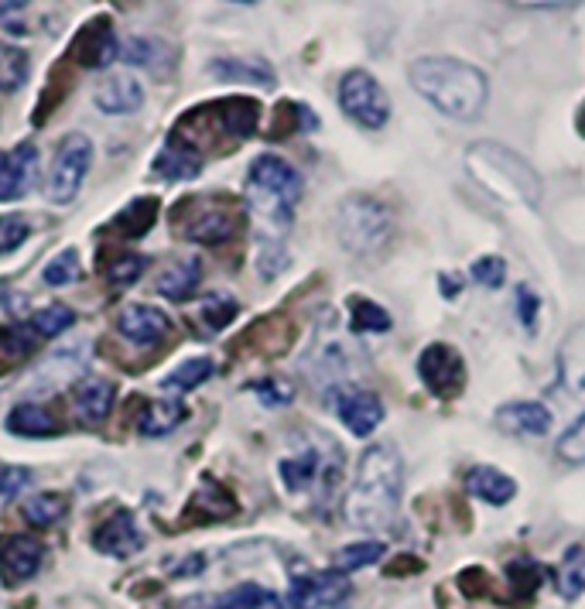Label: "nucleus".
Here are the masks:
<instances>
[{
	"label": "nucleus",
	"mask_w": 585,
	"mask_h": 609,
	"mask_svg": "<svg viewBox=\"0 0 585 609\" xmlns=\"http://www.w3.org/2000/svg\"><path fill=\"white\" fill-rule=\"evenodd\" d=\"M408 80L415 93L425 96L428 104L449 120L473 123L487 110V99H490L487 72L463 59H452V56L415 59L408 69Z\"/></svg>",
	"instance_id": "f257e3e1"
},
{
	"label": "nucleus",
	"mask_w": 585,
	"mask_h": 609,
	"mask_svg": "<svg viewBox=\"0 0 585 609\" xmlns=\"http://www.w3.org/2000/svg\"><path fill=\"white\" fill-rule=\"evenodd\" d=\"M401 483H404V463L401 452L387 442L370 445L360 455L356 466V479L346 493L343 514L353 527L363 530H380L387 527L397 514L401 503Z\"/></svg>",
	"instance_id": "f03ea898"
},
{
	"label": "nucleus",
	"mask_w": 585,
	"mask_h": 609,
	"mask_svg": "<svg viewBox=\"0 0 585 609\" xmlns=\"http://www.w3.org/2000/svg\"><path fill=\"white\" fill-rule=\"evenodd\" d=\"M466 168L473 171V179H479L482 189L497 192L500 199L521 202V206L534 210L545 195L541 175L534 171V165L517 155L514 147H503L497 141H479L469 147Z\"/></svg>",
	"instance_id": "7ed1b4c3"
},
{
	"label": "nucleus",
	"mask_w": 585,
	"mask_h": 609,
	"mask_svg": "<svg viewBox=\"0 0 585 609\" xmlns=\"http://www.w3.org/2000/svg\"><path fill=\"white\" fill-rule=\"evenodd\" d=\"M301 199V175L277 155L253 158L247 171V202L267 223L288 226Z\"/></svg>",
	"instance_id": "20e7f679"
},
{
	"label": "nucleus",
	"mask_w": 585,
	"mask_h": 609,
	"mask_svg": "<svg viewBox=\"0 0 585 609\" xmlns=\"http://www.w3.org/2000/svg\"><path fill=\"white\" fill-rule=\"evenodd\" d=\"M175 230L182 240L192 243H226L240 234L243 216L234 206L230 199H219V195H195L178 202L175 210Z\"/></svg>",
	"instance_id": "39448f33"
},
{
	"label": "nucleus",
	"mask_w": 585,
	"mask_h": 609,
	"mask_svg": "<svg viewBox=\"0 0 585 609\" xmlns=\"http://www.w3.org/2000/svg\"><path fill=\"white\" fill-rule=\"evenodd\" d=\"M336 230L346 250L353 253H377L384 250L394 237V216L380 199L373 195H349L339 216H336Z\"/></svg>",
	"instance_id": "423d86ee"
},
{
	"label": "nucleus",
	"mask_w": 585,
	"mask_h": 609,
	"mask_svg": "<svg viewBox=\"0 0 585 609\" xmlns=\"http://www.w3.org/2000/svg\"><path fill=\"white\" fill-rule=\"evenodd\" d=\"M339 107L349 120H356L367 131H380L391 120V99L367 69H349L339 83Z\"/></svg>",
	"instance_id": "0eeeda50"
},
{
	"label": "nucleus",
	"mask_w": 585,
	"mask_h": 609,
	"mask_svg": "<svg viewBox=\"0 0 585 609\" xmlns=\"http://www.w3.org/2000/svg\"><path fill=\"white\" fill-rule=\"evenodd\" d=\"M89 165H93V141L80 131L65 134L56 151L52 175H48V195H52V202L65 206V202L80 195Z\"/></svg>",
	"instance_id": "6e6552de"
},
{
	"label": "nucleus",
	"mask_w": 585,
	"mask_h": 609,
	"mask_svg": "<svg viewBox=\"0 0 585 609\" xmlns=\"http://www.w3.org/2000/svg\"><path fill=\"white\" fill-rule=\"evenodd\" d=\"M418 377H421V384L449 401L455 397L463 387H466V363H463V353L449 346V343H431L421 349V357H418Z\"/></svg>",
	"instance_id": "1a4fd4ad"
},
{
	"label": "nucleus",
	"mask_w": 585,
	"mask_h": 609,
	"mask_svg": "<svg viewBox=\"0 0 585 609\" xmlns=\"http://www.w3.org/2000/svg\"><path fill=\"white\" fill-rule=\"evenodd\" d=\"M353 586L349 578L336 569L325 572H305L291 578L288 589V606L291 609H336L349 599Z\"/></svg>",
	"instance_id": "9d476101"
},
{
	"label": "nucleus",
	"mask_w": 585,
	"mask_h": 609,
	"mask_svg": "<svg viewBox=\"0 0 585 609\" xmlns=\"http://www.w3.org/2000/svg\"><path fill=\"white\" fill-rule=\"evenodd\" d=\"M333 408H336V418L360 439H367L370 431H377L380 421H384V401H380L373 391H363V387L336 391Z\"/></svg>",
	"instance_id": "9b49d317"
},
{
	"label": "nucleus",
	"mask_w": 585,
	"mask_h": 609,
	"mask_svg": "<svg viewBox=\"0 0 585 609\" xmlns=\"http://www.w3.org/2000/svg\"><path fill=\"white\" fill-rule=\"evenodd\" d=\"M493 425L503 431V435H517V439H545L554 418L545 408L541 401H511V404H500Z\"/></svg>",
	"instance_id": "f8f14e48"
},
{
	"label": "nucleus",
	"mask_w": 585,
	"mask_h": 609,
	"mask_svg": "<svg viewBox=\"0 0 585 609\" xmlns=\"http://www.w3.org/2000/svg\"><path fill=\"white\" fill-rule=\"evenodd\" d=\"M38 179V151L35 144H17L0 155V202H17L35 189Z\"/></svg>",
	"instance_id": "ddd939ff"
},
{
	"label": "nucleus",
	"mask_w": 585,
	"mask_h": 609,
	"mask_svg": "<svg viewBox=\"0 0 585 609\" xmlns=\"http://www.w3.org/2000/svg\"><path fill=\"white\" fill-rule=\"evenodd\" d=\"M558 387L585 408V322L572 325L558 343Z\"/></svg>",
	"instance_id": "4468645a"
},
{
	"label": "nucleus",
	"mask_w": 585,
	"mask_h": 609,
	"mask_svg": "<svg viewBox=\"0 0 585 609\" xmlns=\"http://www.w3.org/2000/svg\"><path fill=\"white\" fill-rule=\"evenodd\" d=\"M93 99H96V107L104 114L123 117V114L141 110L144 86L138 83V75H131V72H110V75H104V80L96 83Z\"/></svg>",
	"instance_id": "2eb2a0df"
},
{
	"label": "nucleus",
	"mask_w": 585,
	"mask_h": 609,
	"mask_svg": "<svg viewBox=\"0 0 585 609\" xmlns=\"http://www.w3.org/2000/svg\"><path fill=\"white\" fill-rule=\"evenodd\" d=\"M93 545H96V551H104L110 558H131L144 548V538H141V527H138L134 514L117 511L114 517H107L96 527Z\"/></svg>",
	"instance_id": "dca6fc26"
},
{
	"label": "nucleus",
	"mask_w": 585,
	"mask_h": 609,
	"mask_svg": "<svg viewBox=\"0 0 585 609\" xmlns=\"http://www.w3.org/2000/svg\"><path fill=\"white\" fill-rule=\"evenodd\" d=\"M41 541L35 538H21V535H8L0 541V575H4L8 586H17V582H28L38 575L41 565Z\"/></svg>",
	"instance_id": "f3484780"
},
{
	"label": "nucleus",
	"mask_w": 585,
	"mask_h": 609,
	"mask_svg": "<svg viewBox=\"0 0 585 609\" xmlns=\"http://www.w3.org/2000/svg\"><path fill=\"white\" fill-rule=\"evenodd\" d=\"M117 329L120 336H127L138 346H155L168 336V315L155 304H123L117 315Z\"/></svg>",
	"instance_id": "a211bd4d"
},
{
	"label": "nucleus",
	"mask_w": 585,
	"mask_h": 609,
	"mask_svg": "<svg viewBox=\"0 0 585 609\" xmlns=\"http://www.w3.org/2000/svg\"><path fill=\"white\" fill-rule=\"evenodd\" d=\"M72 56H75V62L86 65V69H107L120 56L117 38H114V24L107 17L89 21L86 28L80 32V38H75Z\"/></svg>",
	"instance_id": "6ab92c4d"
},
{
	"label": "nucleus",
	"mask_w": 585,
	"mask_h": 609,
	"mask_svg": "<svg viewBox=\"0 0 585 609\" xmlns=\"http://www.w3.org/2000/svg\"><path fill=\"white\" fill-rule=\"evenodd\" d=\"M199 171H202V155L171 134L155 158V175H162L168 182H192Z\"/></svg>",
	"instance_id": "aec40b11"
},
{
	"label": "nucleus",
	"mask_w": 585,
	"mask_h": 609,
	"mask_svg": "<svg viewBox=\"0 0 585 609\" xmlns=\"http://www.w3.org/2000/svg\"><path fill=\"white\" fill-rule=\"evenodd\" d=\"M466 490L482 500V503H490V506H506L514 497H517V483H514V476H506L500 473L497 466H473L466 473Z\"/></svg>",
	"instance_id": "412c9836"
},
{
	"label": "nucleus",
	"mask_w": 585,
	"mask_h": 609,
	"mask_svg": "<svg viewBox=\"0 0 585 609\" xmlns=\"http://www.w3.org/2000/svg\"><path fill=\"white\" fill-rule=\"evenodd\" d=\"M274 593L258 586V582H247V586H237L223 596H192L186 599L178 609H264V606H274Z\"/></svg>",
	"instance_id": "4be33fe9"
},
{
	"label": "nucleus",
	"mask_w": 585,
	"mask_h": 609,
	"mask_svg": "<svg viewBox=\"0 0 585 609\" xmlns=\"http://www.w3.org/2000/svg\"><path fill=\"white\" fill-rule=\"evenodd\" d=\"M114 384L107 377H83L80 384L72 387V404H75V411H80V418L86 421H104L114 408Z\"/></svg>",
	"instance_id": "5701e85b"
},
{
	"label": "nucleus",
	"mask_w": 585,
	"mask_h": 609,
	"mask_svg": "<svg viewBox=\"0 0 585 609\" xmlns=\"http://www.w3.org/2000/svg\"><path fill=\"white\" fill-rule=\"evenodd\" d=\"M216 114H219V123L226 134H234L237 141H247L258 131V120H261V104L258 99H243V96H230L216 104Z\"/></svg>",
	"instance_id": "b1692460"
},
{
	"label": "nucleus",
	"mask_w": 585,
	"mask_h": 609,
	"mask_svg": "<svg viewBox=\"0 0 585 609\" xmlns=\"http://www.w3.org/2000/svg\"><path fill=\"white\" fill-rule=\"evenodd\" d=\"M186 415H189V408L182 401H147L141 408L138 428H141V435L158 439V435H168V431H175L178 425H182Z\"/></svg>",
	"instance_id": "393cba45"
},
{
	"label": "nucleus",
	"mask_w": 585,
	"mask_h": 609,
	"mask_svg": "<svg viewBox=\"0 0 585 609\" xmlns=\"http://www.w3.org/2000/svg\"><path fill=\"white\" fill-rule=\"evenodd\" d=\"M4 425L11 435H28V439H45L59 431V421L52 418V411L41 408V404H17Z\"/></svg>",
	"instance_id": "a878e982"
},
{
	"label": "nucleus",
	"mask_w": 585,
	"mask_h": 609,
	"mask_svg": "<svg viewBox=\"0 0 585 609\" xmlns=\"http://www.w3.org/2000/svg\"><path fill=\"white\" fill-rule=\"evenodd\" d=\"M202 277V264L192 261H175L158 274V295L171 298V301H186L189 295H195V285Z\"/></svg>",
	"instance_id": "bb28decb"
},
{
	"label": "nucleus",
	"mask_w": 585,
	"mask_h": 609,
	"mask_svg": "<svg viewBox=\"0 0 585 609\" xmlns=\"http://www.w3.org/2000/svg\"><path fill=\"white\" fill-rule=\"evenodd\" d=\"M155 223H158V199H138L114 219V230L123 240H141Z\"/></svg>",
	"instance_id": "cd10ccee"
},
{
	"label": "nucleus",
	"mask_w": 585,
	"mask_h": 609,
	"mask_svg": "<svg viewBox=\"0 0 585 609\" xmlns=\"http://www.w3.org/2000/svg\"><path fill=\"white\" fill-rule=\"evenodd\" d=\"M558 596L562 599H578L585 593V545H572L558 565Z\"/></svg>",
	"instance_id": "c85d7f7f"
},
{
	"label": "nucleus",
	"mask_w": 585,
	"mask_h": 609,
	"mask_svg": "<svg viewBox=\"0 0 585 609\" xmlns=\"http://www.w3.org/2000/svg\"><path fill=\"white\" fill-rule=\"evenodd\" d=\"M28 69H32V59L24 48L0 41V93L21 89L24 80H28Z\"/></svg>",
	"instance_id": "c756f323"
},
{
	"label": "nucleus",
	"mask_w": 585,
	"mask_h": 609,
	"mask_svg": "<svg viewBox=\"0 0 585 609\" xmlns=\"http://www.w3.org/2000/svg\"><path fill=\"white\" fill-rule=\"evenodd\" d=\"M35 353V339L14 325H0V373L24 363Z\"/></svg>",
	"instance_id": "7c9ffc66"
},
{
	"label": "nucleus",
	"mask_w": 585,
	"mask_h": 609,
	"mask_svg": "<svg viewBox=\"0 0 585 609\" xmlns=\"http://www.w3.org/2000/svg\"><path fill=\"white\" fill-rule=\"evenodd\" d=\"M349 315H353L356 333H387L394 325L384 304H377L370 298H349Z\"/></svg>",
	"instance_id": "2f4dec72"
},
{
	"label": "nucleus",
	"mask_w": 585,
	"mask_h": 609,
	"mask_svg": "<svg viewBox=\"0 0 585 609\" xmlns=\"http://www.w3.org/2000/svg\"><path fill=\"white\" fill-rule=\"evenodd\" d=\"M319 452H301V455H288V459L277 463V469H282V479H285V487L288 490H301V487H309L315 473H319Z\"/></svg>",
	"instance_id": "473e14b6"
},
{
	"label": "nucleus",
	"mask_w": 585,
	"mask_h": 609,
	"mask_svg": "<svg viewBox=\"0 0 585 609\" xmlns=\"http://www.w3.org/2000/svg\"><path fill=\"white\" fill-rule=\"evenodd\" d=\"M65 506L69 503L62 493H38L24 503V521H28L32 527H52L56 521H62Z\"/></svg>",
	"instance_id": "72a5a7b5"
},
{
	"label": "nucleus",
	"mask_w": 585,
	"mask_h": 609,
	"mask_svg": "<svg viewBox=\"0 0 585 609\" xmlns=\"http://www.w3.org/2000/svg\"><path fill=\"white\" fill-rule=\"evenodd\" d=\"M199 319L206 322V329L219 333V329H226V325L237 319V298L226 295V291L206 295V298L199 301Z\"/></svg>",
	"instance_id": "f704fd0d"
},
{
	"label": "nucleus",
	"mask_w": 585,
	"mask_h": 609,
	"mask_svg": "<svg viewBox=\"0 0 585 609\" xmlns=\"http://www.w3.org/2000/svg\"><path fill=\"white\" fill-rule=\"evenodd\" d=\"M380 558H384V545L380 541H353L336 551V572L346 575L356 569H367V565H377Z\"/></svg>",
	"instance_id": "c9c22d12"
},
{
	"label": "nucleus",
	"mask_w": 585,
	"mask_h": 609,
	"mask_svg": "<svg viewBox=\"0 0 585 609\" xmlns=\"http://www.w3.org/2000/svg\"><path fill=\"white\" fill-rule=\"evenodd\" d=\"M219 80H250L258 86H271L274 83V72L267 62H234V59H219L213 62Z\"/></svg>",
	"instance_id": "e433bc0d"
},
{
	"label": "nucleus",
	"mask_w": 585,
	"mask_h": 609,
	"mask_svg": "<svg viewBox=\"0 0 585 609\" xmlns=\"http://www.w3.org/2000/svg\"><path fill=\"white\" fill-rule=\"evenodd\" d=\"M72 322H75V315H72V309H65V304H45V309H38L28 319V325L35 329L38 336H45V339L62 336L65 329H72Z\"/></svg>",
	"instance_id": "4c0bfd02"
},
{
	"label": "nucleus",
	"mask_w": 585,
	"mask_h": 609,
	"mask_svg": "<svg viewBox=\"0 0 585 609\" xmlns=\"http://www.w3.org/2000/svg\"><path fill=\"white\" fill-rule=\"evenodd\" d=\"M213 377V360L210 357H195V360H186L182 367H175L168 377H165V387H178V391H192L199 384H206Z\"/></svg>",
	"instance_id": "58836bf2"
},
{
	"label": "nucleus",
	"mask_w": 585,
	"mask_h": 609,
	"mask_svg": "<svg viewBox=\"0 0 585 609\" xmlns=\"http://www.w3.org/2000/svg\"><path fill=\"white\" fill-rule=\"evenodd\" d=\"M558 459H565L569 466H582L585 463V411L575 418V425L558 439Z\"/></svg>",
	"instance_id": "ea45409f"
},
{
	"label": "nucleus",
	"mask_w": 585,
	"mask_h": 609,
	"mask_svg": "<svg viewBox=\"0 0 585 609\" xmlns=\"http://www.w3.org/2000/svg\"><path fill=\"white\" fill-rule=\"evenodd\" d=\"M144 267H147V258H138V253H123V258H117L107 267V277H110V285L127 288V285H134L138 277L144 274Z\"/></svg>",
	"instance_id": "a19ab883"
},
{
	"label": "nucleus",
	"mask_w": 585,
	"mask_h": 609,
	"mask_svg": "<svg viewBox=\"0 0 585 609\" xmlns=\"http://www.w3.org/2000/svg\"><path fill=\"white\" fill-rule=\"evenodd\" d=\"M469 271L482 288H503V282H506V261L493 258V253L490 258H476Z\"/></svg>",
	"instance_id": "79ce46f5"
},
{
	"label": "nucleus",
	"mask_w": 585,
	"mask_h": 609,
	"mask_svg": "<svg viewBox=\"0 0 585 609\" xmlns=\"http://www.w3.org/2000/svg\"><path fill=\"white\" fill-rule=\"evenodd\" d=\"M75 261H80V253H75L72 247L69 250H62L59 253V258H52V264H48L45 267V285H69L72 282V277H75V271H80V264H75Z\"/></svg>",
	"instance_id": "37998d69"
},
{
	"label": "nucleus",
	"mask_w": 585,
	"mask_h": 609,
	"mask_svg": "<svg viewBox=\"0 0 585 609\" xmlns=\"http://www.w3.org/2000/svg\"><path fill=\"white\" fill-rule=\"evenodd\" d=\"M28 219L24 216H0V253L17 250L24 240H28Z\"/></svg>",
	"instance_id": "c03bdc74"
},
{
	"label": "nucleus",
	"mask_w": 585,
	"mask_h": 609,
	"mask_svg": "<svg viewBox=\"0 0 585 609\" xmlns=\"http://www.w3.org/2000/svg\"><path fill=\"white\" fill-rule=\"evenodd\" d=\"M28 479L32 476L24 466H0V500H11L14 493H21Z\"/></svg>",
	"instance_id": "a18cd8bd"
},
{
	"label": "nucleus",
	"mask_w": 585,
	"mask_h": 609,
	"mask_svg": "<svg viewBox=\"0 0 585 609\" xmlns=\"http://www.w3.org/2000/svg\"><path fill=\"white\" fill-rule=\"evenodd\" d=\"M538 309H541L538 291H530L527 285H521V288H517V315H521L524 329H534V325H538Z\"/></svg>",
	"instance_id": "49530a36"
},
{
	"label": "nucleus",
	"mask_w": 585,
	"mask_h": 609,
	"mask_svg": "<svg viewBox=\"0 0 585 609\" xmlns=\"http://www.w3.org/2000/svg\"><path fill=\"white\" fill-rule=\"evenodd\" d=\"M253 394H261V401L267 404V408H274V404H288L291 401V387L282 384V380H261V384L250 387Z\"/></svg>",
	"instance_id": "de8ad7c7"
},
{
	"label": "nucleus",
	"mask_w": 585,
	"mask_h": 609,
	"mask_svg": "<svg viewBox=\"0 0 585 609\" xmlns=\"http://www.w3.org/2000/svg\"><path fill=\"white\" fill-rule=\"evenodd\" d=\"M442 288H445L442 291L445 298H455V295H459V277H452V282H449V274H442Z\"/></svg>",
	"instance_id": "09e8293b"
},
{
	"label": "nucleus",
	"mask_w": 585,
	"mask_h": 609,
	"mask_svg": "<svg viewBox=\"0 0 585 609\" xmlns=\"http://www.w3.org/2000/svg\"><path fill=\"white\" fill-rule=\"evenodd\" d=\"M24 4L21 0H0V14H14V11H21Z\"/></svg>",
	"instance_id": "8fccbe9b"
},
{
	"label": "nucleus",
	"mask_w": 585,
	"mask_h": 609,
	"mask_svg": "<svg viewBox=\"0 0 585 609\" xmlns=\"http://www.w3.org/2000/svg\"><path fill=\"white\" fill-rule=\"evenodd\" d=\"M575 127H578V134L585 138V104L578 107V117H575Z\"/></svg>",
	"instance_id": "3c124183"
}]
</instances>
